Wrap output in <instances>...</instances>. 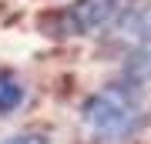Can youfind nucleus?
Instances as JSON below:
<instances>
[{
	"label": "nucleus",
	"mask_w": 151,
	"mask_h": 144,
	"mask_svg": "<svg viewBox=\"0 0 151 144\" xmlns=\"http://www.w3.org/2000/svg\"><path fill=\"white\" fill-rule=\"evenodd\" d=\"M131 87H104L81 104V121L97 144H124L141 128L145 111Z\"/></svg>",
	"instance_id": "obj_1"
},
{
	"label": "nucleus",
	"mask_w": 151,
	"mask_h": 144,
	"mask_svg": "<svg viewBox=\"0 0 151 144\" xmlns=\"http://www.w3.org/2000/svg\"><path fill=\"white\" fill-rule=\"evenodd\" d=\"M118 10H121V0H74L60 20H64L67 34H94L108 20H114Z\"/></svg>",
	"instance_id": "obj_2"
},
{
	"label": "nucleus",
	"mask_w": 151,
	"mask_h": 144,
	"mask_svg": "<svg viewBox=\"0 0 151 144\" xmlns=\"http://www.w3.org/2000/svg\"><path fill=\"white\" fill-rule=\"evenodd\" d=\"M114 34L128 44H151V0H131L114 14Z\"/></svg>",
	"instance_id": "obj_3"
},
{
	"label": "nucleus",
	"mask_w": 151,
	"mask_h": 144,
	"mask_svg": "<svg viewBox=\"0 0 151 144\" xmlns=\"http://www.w3.org/2000/svg\"><path fill=\"white\" fill-rule=\"evenodd\" d=\"M24 101H27L24 84H20L7 67H0V117H4V114H14Z\"/></svg>",
	"instance_id": "obj_4"
},
{
	"label": "nucleus",
	"mask_w": 151,
	"mask_h": 144,
	"mask_svg": "<svg viewBox=\"0 0 151 144\" xmlns=\"http://www.w3.org/2000/svg\"><path fill=\"white\" fill-rule=\"evenodd\" d=\"M124 80H128V84H148V80H151V44L138 47V54L128 60Z\"/></svg>",
	"instance_id": "obj_5"
},
{
	"label": "nucleus",
	"mask_w": 151,
	"mask_h": 144,
	"mask_svg": "<svg viewBox=\"0 0 151 144\" xmlns=\"http://www.w3.org/2000/svg\"><path fill=\"white\" fill-rule=\"evenodd\" d=\"M0 144H50V138L44 131H20L10 138H0Z\"/></svg>",
	"instance_id": "obj_6"
}]
</instances>
